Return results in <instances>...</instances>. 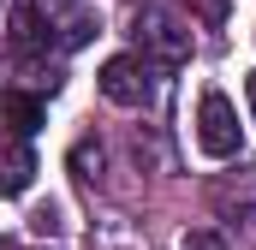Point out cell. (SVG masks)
Returning <instances> with one entry per match:
<instances>
[{"label":"cell","mask_w":256,"mask_h":250,"mask_svg":"<svg viewBox=\"0 0 256 250\" xmlns=\"http://www.w3.org/2000/svg\"><path fill=\"white\" fill-rule=\"evenodd\" d=\"M30 226H36V232H60V208H54V202H48V208H36V214H30Z\"/></svg>","instance_id":"8"},{"label":"cell","mask_w":256,"mask_h":250,"mask_svg":"<svg viewBox=\"0 0 256 250\" xmlns=\"http://www.w3.org/2000/svg\"><path fill=\"white\" fill-rule=\"evenodd\" d=\"M36 125H42V102L36 96H24V90H6L0 96V131H12V143H24Z\"/></svg>","instance_id":"5"},{"label":"cell","mask_w":256,"mask_h":250,"mask_svg":"<svg viewBox=\"0 0 256 250\" xmlns=\"http://www.w3.org/2000/svg\"><path fill=\"white\" fill-rule=\"evenodd\" d=\"M137 42H143V54L161 66H185L191 60V30L185 24H173V18H137Z\"/></svg>","instance_id":"3"},{"label":"cell","mask_w":256,"mask_h":250,"mask_svg":"<svg viewBox=\"0 0 256 250\" xmlns=\"http://www.w3.org/2000/svg\"><path fill=\"white\" fill-rule=\"evenodd\" d=\"M102 96L114 102V108H143L149 102V66L137 60V54H114V60L102 66Z\"/></svg>","instance_id":"2"},{"label":"cell","mask_w":256,"mask_h":250,"mask_svg":"<svg viewBox=\"0 0 256 250\" xmlns=\"http://www.w3.org/2000/svg\"><path fill=\"white\" fill-rule=\"evenodd\" d=\"M196 149L208 161H232L244 149V125H238V108L220 96V90H202L196 102Z\"/></svg>","instance_id":"1"},{"label":"cell","mask_w":256,"mask_h":250,"mask_svg":"<svg viewBox=\"0 0 256 250\" xmlns=\"http://www.w3.org/2000/svg\"><path fill=\"white\" fill-rule=\"evenodd\" d=\"M202 18H226V0H202Z\"/></svg>","instance_id":"9"},{"label":"cell","mask_w":256,"mask_h":250,"mask_svg":"<svg viewBox=\"0 0 256 250\" xmlns=\"http://www.w3.org/2000/svg\"><path fill=\"white\" fill-rule=\"evenodd\" d=\"M185 250H232V244H226L214 226H191V232H185Z\"/></svg>","instance_id":"7"},{"label":"cell","mask_w":256,"mask_h":250,"mask_svg":"<svg viewBox=\"0 0 256 250\" xmlns=\"http://www.w3.org/2000/svg\"><path fill=\"white\" fill-rule=\"evenodd\" d=\"M244 102H250V114H256V72L244 78Z\"/></svg>","instance_id":"10"},{"label":"cell","mask_w":256,"mask_h":250,"mask_svg":"<svg viewBox=\"0 0 256 250\" xmlns=\"http://www.w3.org/2000/svg\"><path fill=\"white\" fill-rule=\"evenodd\" d=\"M96 30H102V24H96V12H90V6H72V12L60 18V42H66V48H84Z\"/></svg>","instance_id":"6"},{"label":"cell","mask_w":256,"mask_h":250,"mask_svg":"<svg viewBox=\"0 0 256 250\" xmlns=\"http://www.w3.org/2000/svg\"><path fill=\"white\" fill-rule=\"evenodd\" d=\"M36 179V149L30 143H6L0 149V196H24Z\"/></svg>","instance_id":"4"}]
</instances>
